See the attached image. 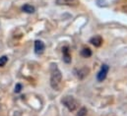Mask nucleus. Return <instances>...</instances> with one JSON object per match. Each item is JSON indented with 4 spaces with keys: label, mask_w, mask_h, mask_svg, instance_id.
I'll return each instance as SVG.
<instances>
[{
    "label": "nucleus",
    "mask_w": 127,
    "mask_h": 116,
    "mask_svg": "<svg viewBox=\"0 0 127 116\" xmlns=\"http://www.w3.org/2000/svg\"><path fill=\"white\" fill-rule=\"evenodd\" d=\"M87 113H88L87 108H86V107H81V108L79 109L78 113H77V116H86Z\"/></svg>",
    "instance_id": "11"
},
{
    "label": "nucleus",
    "mask_w": 127,
    "mask_h": 116,
    "mask_svg": "<svg viewBox=\"0 0 127 116\" xmlns=\"http://www.w3.org/2000/svg\"><path fill=\"white\" fill-rule=\"evenodd\" d=\"M22 88H23V86L21 85V84H16V86H15V89H14V91L16 92V93H19V92H21V90H22Z\"/></svg>",
    "instance_id": "13"
},
{
    "label": "nucleus",
    "mask_w": 127,
    "mask_h": 116,
    "mask_svg": "<svg viewBox=\"0 0 127 116\" xmlns=\"http://www.w3.org/2000/svg\"><path fill=\"white\" fill-rule=\"evenodd\" d=\"M61 103L63 104L70 112L74 111L77 108V106H78L77 100L72 95H66V96H64L63 98L61 99Z\"/></svg>",
    "instance_id": "2"
},
{
    "label": "nucleus",
    "mask_w": 127,
    "mask_h": 116,
    "mask_svg": "<svg viewBox=\"0 0 127 116\" xmlns=\"http://www.w3.org/2000/svg\"><path fill=\"white\" fill-rule=\"evenodd\" d=\"M92 54H93V52H92L91 48H89V47H83L82 50H81V56L84 58L91 57Z\"/></svg>",
    "instance_id": "8"
},
{
    "label": "nucleus",
    "mask_w": 127,
    "mask_h": 116,
    "mask_svg": "<svg viewBox=\"0 0 127 116\" xmlns=\"http://www.w3.org/2000/svg\"><path fill=\"white\" fill-rule=\"evenodd\" d=\"M88 72H89V69H87V68H83V69H80L79 70V72H78V74H77V77L79 78V79H84L87 75H88Z\"/></svg>",
    "instance_id": "10"
},
{
    "label": "nucleus",
    "mask_w": 127,
    "mask_h": 116,
    "mask_svg": "<svg viewBox=\"0 0 127 116\" xmlns=\"http://www.w3.org/2000/svg\"><path fill=\"white\" fill-rule=\"evenodd\" d=\"M50 72H51V75H50V86L53 89H58L59 86H60V83H61V80H62V74H61L60 70L58 69L57 65L54 64V63L51 64Z\"/></svg>",
    "instance_id": "1"
},
{
    "label": "nucleus",
    "mask_w": 127,
    "mask_h": 116,
    "mask_svg": "<svg viewBox=\"0 0 127 116\" xmlns=\"http://www.w3.org/2000/svg\"><path fill=\"white\" fill-rule=\"evenodd\" d=\"M62 54H63V61L66 64H70L72 61V57L70 54V48L68 45H65L62 47Z\"/></svg>",
    "instance_id": "5"
},
{
    "label": "nucleus",
    "mask_w": 127,
    "mask_h": 116,
    "mask_svg": "<svg viewBox=\"0 0 127 116\" xmlns=\"http://www.w3.org/2000/svg\"><path fill=\"white\" fill-rule=\"evenodd\" d=\"M57 5H67V6H77L79 4L78 0H56Z\"/></svg>",
    "instance_id": "7"
},
{
    "label": "nucleus",
    "mask_w": 127,
    "mask_h": 116,
    "mask_svg": "<svg viewBox=\"0 0 127 116\" xmlns=\"http://www.w3.org/2000/svg\"><path fill=\"white\" fill-rule=\"evenodd\" d=\"M109 71V66L107 64H102L100 67V70L96 74V80L97 82H103L106 79L107 73Z\"/></svg>",
    "instance_id": "3"
},
{
    "label": "nucleus",
    "mask_w": 127,
    "mask_h": 116,
    "mask_svg": "<svg viewBox=\"0 0 127 116\" xmlns=\"http://www.w3.org/2000/svg\"><path fill=\"white\" fill-rule=\"evenodd\" d=\"M7 62H8V57H7L6 55H4V56H1V57H0V67H3V66H5Z\"/></svg>",
    "instance_id": "12"
},
{
    "label": "nucleus",
    "mask_w": 127,
    "mask_h": 116,
    "mask_svg": "<svg viewBox=\"0 0 127 116\" xmlns=\"http://www.w3.org/2000/svg\"><path fill=\"white\" fill-rule=\"evenodd\" d=\"M44 49H45V45H44V43L41 40H38L37 39V40L34 41V53L36 55L42 54L43 51H44Z\"/></svg>",
    "instance_id": "4"
},
{
    "label": "nucleus",
    "mask_w": 127,
    "mask_h": 116,
    "mask_svg": "<svg viewBox=\"0 0 127 116\" xmlns=\"http://www.w3.org/2000/svg\"><path fill=\"white\" fill-rule=\"evenodd\" d=\"M22 10H23L25 13H28V14H32V13H34V11H35L34 7L32 6V5H30V4L24 5V6L22 7Z\"/></svg>",
    "instance_id": "9"
},
{
    "label": "nucleus",
    "mask_w": 127,
    "mask_h": 116,
    "mask_svg": "<svg viewBox=\"0 0 127 116\" xmlns=\"http://www.w3.org/2000/svg\"><path fill=\"white\" fill-rule=\"evenodd\" d=\"M102 37L100 35H95L90 38V43H92L95 47H99L102 44Z\"/></svg>",
    "instance_id": "6"
}]
</instances>
